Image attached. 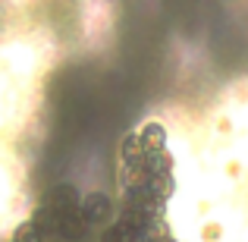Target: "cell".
Wrapping results in <instances>:
<instances>
[{"label":"cell","mask_w":248,"mask_h":242,"mask_svg":"<svg viewBox=\"0 0 248 242\" xmlns=\"http://www.w3.org/2000/svg\"><path fill=\"white\" fill-rule=\"evenodd\" d=\"M79 217L85 220V226L104 224L107 217H113V205H110V198L104 192H91L85 198H79Z\"/></svg>","instance_id":"cell-2"},{"label":"cell","mask_w":248,"mask_h":242,"mask_svg":"<svg viewBox=\"0 0 248 242\" xmlns=\"http://www.w3.org/2000/svg\"><path fill=\"white\" fill-rule=\"evenodd\" d=\"M79 198L82 195L73 182H60V186H54L44 195V214L54 217V214H63V211H76V208H79Z\"/></svg>","instance_id":"cell-1"},{"label":"cell","mask_w":248,"mask_h":242,"mask_svg":"<svg viewBox=\"0 0 248 242\" xmlns=\"http://www.w3.org/2000/svg\"><path fill=\"white\" fill-rule=\"evenodd\" d=\"M44 233H47V226H44L38 217H31V220H25V224L16 226L13 242H44Z\"/></svg>","instance_id":"cell-3"}]
</instances>
